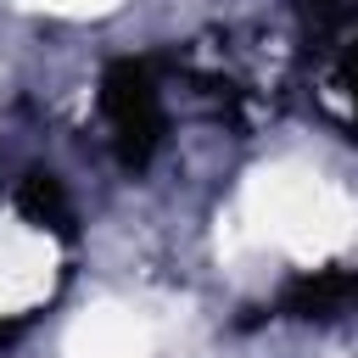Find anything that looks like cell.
Masks as SVG:
<instances>
[{
  "label": "cell",
  "instance_id": "6da1fadb",
  "mask_svg": "<svg viewBox=\"0 0 358 358\" xmlns=\"http://www.w3.org/2000/svg\"><path fill=\"white\" fill-rule=\"evenodd\" d=\"M229 241H257V246H280L296 263H324L358 241V201L308 168L291 162L257 168L241 190Z\"/></svg>",
  "mask_w": 358,
  "mask_h": 358
},
{
  "label": "cell",
  "instance_id": "7a4b0ae2",
  "mask_svg": "<svg viewBox=\"0 0 358 358\" xmlns=\"http://www.w3.org/2000/svg\"><path fill=\"white\" fill-rule=\"evenodd\" d=\"M50 285H56V246L28 224L0 218V319L45 302Z\"/></svg>",
  "mask_w": 358,
  "mask_h": 358
},
{
  "label": "cell",
  "instance_id": "3957f363",
  "mask_svg": "<svg viewBox=\"0 0 358 358\" xmlns=\"http://www.w3.org/2000/svg\"><path fill=\"white\" fill-rule=\"evenodd\" d=\"M67 358H151V330L129 308L101 302L67 324Z\"/></svg>",
  "mask_w": 358,
  "mask_h": 358
},
{
  "label": "cell",
  "instance_id": "277c9868",
  "mask_svg": "<svg viewBox=\"0 0 358 358\" xmlns=\"http://www.w3.org/2000/svg\"><path fill=\"white\" fill-rule=\"evenodd\" d=\"M45 11H62V17H101V11H112L117 0H39Z\"/></svg>",
  "mask_w": 358,
  "mask_h": 358
}]
</instances>
